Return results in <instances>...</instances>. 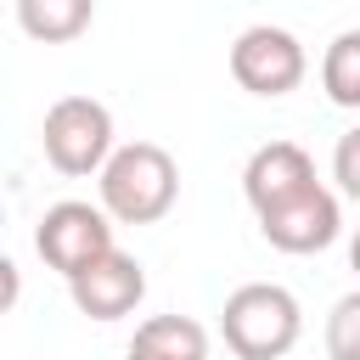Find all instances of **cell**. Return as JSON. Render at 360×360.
Returning <instances> with one entry per match:
<instances>
[{"mask_svg":"<svg viewBox=\"0 0 360 360\" xmlns=\"http://www.w3.org/2000/svg\"><path fill=\"white\" fill-rule=\"evenodd\" d=\"M96 191L112 225H158L180 197V163L158 141H129L107 158V169L96 174Z\"/></svg>","mask_w":360,"mask_h":360,"instance_id":"cell-1","label":"cell"},{"mask_svg":"<svg viewBox=\"0 0 360 360\" xmlns=\"http://www.w3.org/2000/svg\"><path fill=\"white\" fill-rule=\"evenodd\" d=\"M219 332L236 360H287L304 332V309L281 281H248L225 298Z\"/></svg>","mask_w":360,"mask_h":360,"instance_id":"cell-2","label":"cell"},{"mask_svg":"<svg viewBox=\"0 0 360 360\" xmlns=\"http://www.w3.org/2000/svg\"><path fill=\"white\" fill-rule=\"evenodd\" d=\"M39 146H45V163L68 180H84V174H101L107 158L118 152L112 146V112L96 101V96H62L45 107V124H39Z\"/></svg>","mask_w":360,"mask_h":360,"instance_id":"cell-3","label":"cell"},{"mask_svg":"<svg viewBox=\"0 0 360 360\" xmlns=\"http://www.w3.org/2000/svg\"><path fill=\"white\" fill-rule=\"evenodd\" d=\"M34 248H39V259L56 270V276H79V270H90L96 259H107L118 242H112V214L101 208V202H79V197H68V202H51L45 214H39V225H34Z\"/></svg>","mask_w":360,"mask_h":360,"instance_id":"cell-4","label":"cell"},{"mask_svg":"<svg viewBox=\"0 0 360 360\" xmlns=\"http://www.w3.org/2000/svg\"><path fill=\"white\" fill-rule=\"evenodd\" d=\"M309 73V56H304V39L292 28H276V22H253L231 39V79L248 90V96H292Z\"/></svg>","mask_w":360,"mask_h":360,"instance_id":"cell-5","label":"cell"},{"mask_svg":"<svg viewBox=\"0 0 360 360\" xmlns=\"http://www.w3.org/2000/svg\"><path fill=\"white\" fill-rule=\"evenodd\" d=\"M259 219V236L276 248V253H321L338 242L343 231V208H338V191L326 186H309L298 191L292 202L270 208V214H253Z\"/></svg>","mask_w":360,"mask_h":360,"instance_id":"cell-6","label":"cell"},{"mask_svg":"<svg viewBox=\"0 0 360 360\" xmlns=\"http://www.w3.org/2000/svg\"><path fill=\"white\" fill-rule=\"evenodd\" d=\"M68 298H73V309L90 315V321H124V315L146 298V270H141L135 253L112 248L107 259H96L90 270H79V276L68 281Z\"/></svg>","mask_w":360,"mask_h":360,"instance_id":"cell-7","label":"cell"},{"mask_svg":"<svg viewBox=\"0 0 360 360\" xmlns=\"http://www.w3.org/2000/svg\"><path fill=\"white\" fill-rule=\"evenodd\" d=\"M309 186H321V180H315V158L298 141H264L242 169V197H248L253 214H270Z\"/></svg>","mask_w":360,"mask_h":360,"instance_id":"cell-8","label":"cell"},{"mask_svg":"<svg viewBox=\"0 0 360 360\" xmlns=\"http://www.w3.org/2000/svg\"><path fill=\"white\" fill-rule=\"evenodd\" d=\"M129 360H208V326L191 315H152L135 326Z\"/></svg>","mask_w":360,"mask_h":360,"instance_id":"cell-9","label":"cell"},{"mask_svg":"<svg viewBox=\"0 0 360 360\" xmlns=\"http://www.w3.org/2000/svg\"><path fill=\"white\" fill-rule=\"evenodd\" d=\"M96 22V0H17V28L39 45H68Z\"/></svg>","mask_w":360,"mask_h":360,"instance_id":"cell-10","label":"cell"},{"mask_svg":"<svg viewBox=\"0 0 360 360\" xmlns=\"http://www.w3.org/2000/svg\"><path fill=\"white\" fill-rule=\"evenodd\" d=\"M321 90L332 107L360 112V28H343L321 56Z\"/></svg>","mask_w":360,"mask_h":360,"instance_id":"cell-11","label":"cell"},{"mask_svg":"<svg viewBox=\"0 0 360 360\" xmlns=\"http://www.w3.org/2000/svg\"><path fill=\"white\" fill-rule=\"evenodd\" d=\"M326 360H360V287L343 292L326 315Z\"/></svg>","mask_w":360,"mask_h":360,"instance_id":"cell-12","label":"cell"},{"mask_svg":"<svg viewBox=\"0 0 360 360\" xmlns=\"http://www.w3.org/2000/svg\"><path fill=\"white\" fill-rule=\"evenodd\" d=\"M332 180H338L343 197L360 202V124L338 135V146H332Z\"/></svg>","mask_w":360,"mask_h":360,"instance_id":"cell-13","label":"cell"},{"mask_svg":"<svg viewBox=\"0 0 360 360\" xmlns=\"http://www.w3.org/2000/svg\"><path fill=\"white\" fill-rule=\"evenodd\" d=\"M0 276H6V309H11V304H17V264L6 259V264H0Z\"/></svg>","mask_w":360,"mask_h":360,"instance_id":"cell-14","label":"cell"},{"mask_svg":"<svg viewBox=\"0 0 360 360\" xmlns=\"http://www.w3.org/2000/svg\"><path fill=\"white\" fill-rule=\"evenodd\" d=\"M349 270H354V276H360V231H354V236H349Z\"/></svg>","mask_w":360,"mask_h":360,"instance_id":"cell-15","label":"cell"}]
</instances>
